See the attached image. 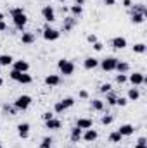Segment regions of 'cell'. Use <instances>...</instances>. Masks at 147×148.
<instances>
[{
	"label": "cell",
	"mask_w": 147,
	"mask_h": 148,
	"mask_svg": "<svg viewBox=\"0 0 147 148\" xmlns=\"http://www.w3.org/2000/svg\"><path fill=\"white\" fill-rule=\"evenodd\" d=\"M9 12H10V16H12V23H14L16 29L24 31V26L28 24V16H26V12L23 10V7H12Z\"/></svg>",
	"instance_id": "cell-1"
},
{
	"label": "cell",
	"mask_w": 147,
	"mask_h": 148,
	"mask_svg": "<svg viewBox=\"0 0 147 148\" xmlns=\"http://www.w3.org/2000/svg\"><path fill=\"white\" fill-rule=\"evenodd\" d=\"M31 102H33V98L30 97V95H19L16 100H14V107L17 109V112H24L30 109V105H31Z\"/></svg>",
	"instance_id": "cell-2"
},
{
	"label": "cell",
	"mask_w": 147,
	"mask_h": 148,
	"mask_svg": "<svg viewBox=\"0 0 147 148\" xmlns=\"http://www.w3.org/2000/svg\"><path fill=\"white\" fill-rule=\"evenodd\" d=\"M9 77L16 83H21V84H31L33 83V77L28 73H17V71H10L9 73Z\"/></svg>",
	"instance_id": "cell-3"
},
{
	"label": "cell",
	"mask_w": 147,
	"mask_h": 148,
	"mask_svg": "<svg viewBox=\"0 0 147 148\" xmlns=\"http://www.w3.org/2000/svg\"><path fill=\"white\" fill-rule=\"evenodd\" d=\"M57 69H59V73L64 74V76H73L74 74V64L71 60H68V59H61V60L57 62Z\"/></svg>",
	"instance_id": "cell-4"
},
{
	"label": "cell",
	"mask_w": 147,
	"mask_h": 148,
	"mask_svg": "<svg viewBox=\"0 0 147 148\" xmlns=\"http://www.w3.org/2000/svg\"><path fill=\"white\" fill-rule=\"evenodd\" d=\"M118 60H119V59H116V57H106V59L99 60V66H101V69H102L104 73H111V71L116 69Z\"/></svg>",
	"instance_id": "cell-5"
},
{
	"label": "cell",
	"mask_w": 147,
	"mask_h": 148,
	"mask_svg": "<svg viewBox=\"0 0 147 148\" xmlns=\"http://www.w3.org/2000/svg\"><path fill=\"white\" fill-rule=\"evenodd\" d=\"M42 36H43L45 41H57V40L61 38V31H57V29H54V28L47 26V28H43Z\"/></svg>",
	"instance_id": "cell-6"
},
{
	"label": "cell",
	"mask_w": 147,
	"mask_h": 148,
	"mask_svg": "<svg viewBox=\"0 0 147 148\" xmlns=\"http://www.w3.org/2000/svg\"><path fill=\"white\" fill-rule=\"evenodd\" d=\"M42 17L45 19V23H54L55 21V10L52 5H43L42 7Z\"/></svg>",
	"instance_id": "cell-7"
},
{
	"label": "cell",
	"mask_w": 147,
	"mask_h": 148,
	"mask_svg": "<svg viewBox=\"0 0 147 148\" xmlns=\"http://www.w3.org/2000/svg\"><path fill=\"white\" fill-rule=\"evenodd\" d=\"M128 81L132 83V86H142L147 83V77L142 73H133V74H128Z\"/></svg>",
	"instance_id": "cell-8"
},
{
	"label": "cell",
	"mask_w": 147,
	"mask_h": 148,
	"mask_svg": "<svg viewBox=\"0 0 147 148\" xmlns=\"http://www.w3.org/2000/svg\"><path fill=\"white\" fill-rule=\"evenodd\" d=\"M12 71H17V73H28V71H30V64H28V60H23V59L14 60V62H12Z\"/></svg>",
	"instance_id": "cell-9"
},
{
	"label": "cell",
	"mask_w": 147,
	"mask_h": 148,
	"mask_svg": "<svg viewBox=\"0 0 147 148\" xmlns=\"http://www.w3.org/2000/svg\"><path fill=\"white\" fill-rule=\"evenodd\" d=\"M30 129H31V126H30L28 122L17 124V136H19L21 140H28V138H30Z\"/></svg>",
	"instance_id": "cell-10"
},
{
	"label": "cell",
	"mask_w": 147,
	"mask_h": 148,
	"mask_svg": "<svg viewBox=\"0 0 147 148\" xmlns=\"http://www.w3.org/2000/svg\"><path fill=\"white\" fill-rule=\"evenodd\" d=\"M97 138H99V133H97V129H94V127L85 129V133L81 134V140H83V141H87V143H94Z\"/></svg>",
	"instance_id": "cell-11"
},
{
	"label": "cell",
	"mask_w": 147,
	"mask_h": 148,
	"mask_svg": "<svg viewBox=\"0 0 147 148\" xmlns=\"http://www.w3.org/2000/svg\"><path fill=\"white\" fill-rule=\"evenodd\" d=\"M76 24H78V19H76V17H73V16H66L64 21H62V31H64V33H69Z\"/></svg>",
	"instance_id": "cell-12"
},
{
	"label": "cell",
	"mask_w": 147,
	"mask_h": 148,
	"mask_svg": "<svg viewBox=\"0 0 147 148\" xmlns=\"http://www.w3.org/2000/svg\"><path fill=\"white\" fill-rule=\"evenodd\" d=\"M76 127H80L81 131L90 129V127H94V121L90 117H80V119H76Z\"/></svg>",
	"instance_id": "cell-13"
},
{
	"label": "cell",
	"mask_w": 147,
	"mask_h": 148,
	"mask_svg": "<svg viewBox=\"0 0 147 148\" xmlns=\"http://www.w3.org/2000/svg\"><path fill=\"white\" fill-rule=\"evenodd\" d=\"M111 45H112L114 50H123V48H126L128 41H126V38H123V36H114L111 40Z\"/></svg>",
	"instance_id": "cell-14"
},
{
	"label": "cell",
	"mask_w": 147,
	"mask_h": 148,
	"mask_svg": "<svg viewBox=\"0 0 147 148\" xmlns=\"http://www.w3.org/2000/svg\"><path fill=\"white\" fill-rule=\"evenodd\" d=\"M43 83H45L47 86H50V88L59 86V84H61V76H59V74H49V76H45Z\"/></svg>",
	"instance_id": "cell-15"
},
{
	"label": "cell",
	"mask_w": 147,
	"mask_h": 148,
	"mask_svg": "<svg viewBox=\"0 0 147 148\" xmlns=\"http://www.w3.org/2000/svg\"><path fill=\"white\" fill-rule=\"evenodd\" d=\"M35 41H37V35L33 31H23V35H21V43L23 45H33Z\"/></svg>",
	"instance_id": "cell-16"
},
{
	"label": "cell",
	"mask_w": 147,
	"mask_h": 148,
	"mask_svg": "<svg viewBox=\"0 0 147 148\" xmlns=\"http://www.w3.org/2000/svg\"><path fill=\"white\" fill-rule=\"evenodd\" d=\"M45 127H47V129H50V131H59V129L62 127V121H59V119L52 117L50 121H45Z\"/></svg>",
	"instance_id": "cell-17"
},
{
	"label": "cell",
	"mask_w": 147,
	"mask_h": 148,
	"mask_svg": "<svg viewBox=\"0 0 147 148\" xmlns=\"http://www.w3.org/2000/svg\"><path fill=\"white\" fill-rule=\"evenodd\" d=\"M118 133L125 138V136H132L133 133H135V127H133V124H121L119 127H118Z\"/></svg>",
	"instance_id": "cell-18"
},
{
	"label": "cell",
	"mask_w": 147,
	"mask_h": 148,
	"mask_svg": "<svg viewBox=\"0 0 147 148\" xmlns=\"http://www.w3.org/2000/svg\"><path fill=\"white\" fill-rule=\"evenodd\" d=\"M95 67H99V60H97L95 57H87V59L83 60V69L92 71V69H95Z\"/></svg>",
	"instance_id": "cell-19"
},
{
	"label": "cell",
	"mask_w": 147,
	"mask_h": 148,
	"mask_svg": "<svg viewBox=\"0 0 147 148\" xmlns=\"http://www.w3.org/2000/svg\"><path fill=\"white\" fill-rule=\"evenodd\" d=\"M81 134H83V131L80 129V127H71V133H69V140H71V143H78V141H81Z\"/></svg>",
	"instance_id": "cell-20"
},
{
	"label": "cell",
	"mask_w": 147,
	"mask_h": 148,
	"mask_svg": "<svg viewBox=\"0 0 147 148\" xmlns=\"http://www.w3.org/2000/svg\"><path fill=\"white\" fill-rule=\"evenodd\" d=\"M118 74H128L130 73V64L128 62H125V60H118V64H116V69H114Z\"/></svg>",
	"instance_id": "cell-21"
},
{
	"label": "cell",
	"mask_w": 147,
	"mask_h": 148,
	"mask_svg": "<svg viewBox=\"0 0 147 148\" xmlns=\"http://www.w3.org/2000/svg\"><path fill=\"white\" fill-rule=\"evenodd\" d=\"M126 98H128V102H137V100L140 98V91H139V88H137V86L130 88L128 93H126Z\"/></svg>",
	"instance_id": "cell-22"
},
{
	"label": "cell",
	"mask_w": 147,
	"mask_h": 148,
	"mask_svg": "<svg viewBox=\"0 0 147 148\" xmlns=\"http://www.w3.org/2000/svg\"><path fill=\"white\" fill-rule=\"evenodd\" d=\"M133 12L142 14V16L147 17V5H144V3H135V5H132V7H130V14H133Z\"/></svg>",
	"instance_id": "cell-23"
},
{
	"label": "cell",
	"mask_w": 147,
	"mask_h": 148,
	"mask_svg": "<svg viewBox=\"0 0 147 148\" xmlns=\"http://www.w3.org/2000/svg\"><path fill=\"white\" fill-rule=\"evenodd\" d=\"M12 62H14L12 55H9V53L0 55V67H9V66H12Z\"/></svg>",
	"instance_id": "cell-24"
},
{
	"label": "cell",
	"mask_w": 147,
	"mask_h": 148,
	"mask_svg": "<svg viewBox=\"0 0 147 148\" xmlns=\"http://www.w3.org/2000/svg\"><path fill=\"white\" fill-rule=\"evenodd\" d=\"M90 105H92V109L95 112H102L106 109V103H104L102 100H99V98H94V100L90 102Z\"/></svg>",
	"instance_id": "cell-25"
},
{
	"label": "cell",
	"mask_w": 147,
	"mask_h": 148,
	"mask_svg": "<svg viewBox=\"0 0 147 148\" xmlns=\"http://www.w3.org/2000/svg\"><path fill=\"white\" fill-rule=\"evenodd\" d=\"M107 140H109V143H112V145H118V143H121L123 136H121V134H119L118 131H112V133H109Z\"/></svg>",
	"instance_id": "cell-26"
},
{
	"label": "cell",
	"mask_w": 147,
	"mask_h": 148,
	"mask_svg": "<svg viewBox=\"0 0 147 148\" xmlns=\"http://www.w3.org/2000/svg\"><path fill=\"white\" fill-rule=\"evenodd\" d=\"M116 98H118V93L116 91H107L106 93V102H107V105H111V107H114L116 105Z\"/></svg>",
	"instance_id": "cell-27"
},
{
	"label": "cell",
	"mask_w": 147,
	"mask_h": 148,
	"mask_svg": "<svg viewBox=\"0 0 147 148\" xmlns=\"http://www.w3.org/2000/svg\"><path fill=\"white\" fill-rule=\"evenodd\" d=\"M130 21H132V24H142V23L146 21V16L133 12V14H130Z\"/></svg>",
	"instance_id": "cell-28"
},
{
	"label": "cell",
	"mask_w": 147,
	"mask_h": 148,
	"mask_svg": "<svg viewBox=\"0 0 147 148\" xmlns=\"http://www.w3.org/2000/svg\"><path fill=\"white\" fill-rule=\"evenodd\" d=\"M69 12H71V16H73V17L78 19V17L83 14V7H81V5H71V7H69Z\"/></svg>",
	"instance_id": "cell-29"
},
{
	"label": "cell",
	"mask_w": 147,
	"mask_h": 148,
	"mask_svg": "<svg viewBox=\"0 0 147 148\" xmlns=\"http://www.w3.org/2000/svg\"><path fill=\"white\" fill-rule=\"evenodd\" d=\"M2 110H3V114H9V115H16L17 114V109L14 105H9V103H3L2 105Z\"/></svg>",
	"instance_id": "cell-30"
},
{
	"label": "cell",
	"mask_w": 147,
	"mask_h": 148,
	"mask_svg": "<svg viewBox=\"0 0 147 148\" xmlns=\"http://www.w3.org/2000/svg\"><path fill=\"white\" fill-rule=\"evenodd\" d=\"M146 52H147L146 43H135L133 45V53H146Z\"/></svg>",
	"instance_id": "cell-31"
},
{
	"label": "cell",
	"mask_w": 147,
	"mask_h": 148,
	"mask_svg": "<svg viewBox=\"0 0 147 148\" xmlns=\"http://www.w3.org/2000/svg\"><path fill=\"white\" fill-rule=\"evenodd\" d=\"M61 103H62V105H64V109L68 110V109H71V107L74 105V98H73V97H66V98H62V100H61Z\"/></svg>",
	"instance_id": "cell-32"
},
{
	"label": "cell",
	"mask_w": 147,
	"mask_h": 148,
	"mask_svg": "<svg viewBox=\"0 0 147 148\" xmlns=\"http://www.w3.org/2000/svg\"><path fill=\"white\" fill-rule=\"evenodd\" d=\"M101 122L104 124V126H109L114 122V115H111V114H106V115H102L101 117Z\"/></svg>",
	"instance_id": "cell-33"
},
{
	"label": "cell",
	"mask_w": 147,
	"mask_h": 148,
	"mask_svg": "<svg viewBox=\"0 0 147 148\" xmlns=\"http://www.w3.org/2000/svg\"><path fill=\"white\" fill-rule=\"evenodd\" d=\"M52 143H54V140H52L50 136H45V138L42 140V143H40V148H50Z\"/></svg>",
	"instance_id": "cell-34"
},
{
	"label": "cell",
	"mask_w": 147,
	"mask_h": 148,
	"mask_svg": "<svg viewBox=\"0 0 147 148\" xmlns=\"http://www.w3.org/2000/svg\"><path fill=\"white\" fill-rule=\"evenodd\" d=\"M116 105H118V107H126V105H128V98L118 95V98H116Z\"/></svg>",
	"instance_id": "cell-35"
},
{
	"label": "cell",
	"mask_w": 147,
	"mask_h": 148,
	"mask_svg": "<svg viewBox=\"0 0 147 148\" xmlns=\"http://www.w3.org/2000/svg\"><path fill=\"white\" fill-rule=\"evenodd\" d=\"M128 81V74H116V83L118 84H125Z\"/></svg>",
	"instance_id": "cell-36"
},
{
	"label": "cell",
	"mask_w": 147,
	"mask_h": 148,
	"mask_svg": "<svg viewBox=\"0 0 147 148\" xmlns=\"http://www.w3.org/2000/svg\"><path fill=\"white\" fill-rule=\"evenodd\" d=\"M111 90H112L111 83H104V84H101V86H99V91H101V93H104V95H106L107 91H111Z\"/></svg>",
	"instance_id": "cell-37"
},
{
	"label": "cell",
	"mask_w": 147,
	"mask_h": 148,
	"mask_svg": "<svg viewBox=\"0 0 147 148\" xmlns=\"http://www.w3.org/2000/svg\"><path fill=\"white\" fill-rule=\"evenodd\" d=\"M64 110H66L64 105H62L61 102H55V105H54V114H62Z\"/></svg>",
	"instance_id": "cell-38"
},
{
	"label": "cell",
	"mask_w": 147,
	"mask_h": 148,
	"mask_svg": "<svg viewBox=\"0 0 147 148\" xmlns=\"http://www.w3.org/2000/svg\"><path fill=\"white\" fill-rule=\"evenodd\" d=\"M52 117H54V112H50V110H47V112H43V114H42V119H43V122H45V121H50Z\"/></svg>",
	"instance_id": "cell-39"
},
{
	"label": "cell",
	"mask_w": 147,
	"mask_h": 148,
	"mask_svg": "<svg viewBox=\"0 0 147 148\" xmlns=\"http://www.w3.org/2000/svg\"><path fill=\"white\" fill-rule=\"evenodd\" d=\"M78 97H80L81 100H88V97H90V95H88V91H87V90H80V91H78Z\"/></svg>",
	"instance_id": "cell-40"
},
{
	"label": "cell",
	"mask_w": 147,
	"mask_h": 148,
	"mask_svg": "<svg viewBox=\"0 0 147 148\" xmlns=\"http://www.w3.org/2000/svg\"><path fill=\"white\" fill-rule=\"evenodd\" d=\"M92 48H94V50H95V52H101V50H102V48H104V45H102V43H101V41H95V43H94V45H92Z\"/></svg>",
	"instance_id": "cell-41"
},
{
	"label": "cell",
	"mask_w": 147,
	"mask_h": 148,
	"mask_svg": "<svg viewBox=\"0 0 147 148\" xmlns=\"http://www.w3.org/2000/svg\"><path fill=\"white\" fill-rule=\"evenodd\" d=\"M87 41H88L90 45H94V43H95V41H99V40H97L95 35H88V36H87Z\"/></svg>",
	"instance_id": "cell-42"
},
{
	"label": "cell",
	"mask_w": 147,
	"mask_h": 148,
	"mask_svg": "<svg viewBox=\"0 0 147 148\" xmlns=\"http://www.w3.org/2000/svg\"><path fill=\"white\" fill-rule=\"evenodd\" d=\"M7 29H9L7 23H5V21H0V33H3V31H7Z\"/></svg>",
	"instance_id": "cell-43"
},
{
	"label": "cell",
	"mask_w": 147,
	"mask_h": 148,
	"mask_svg": "<svg viewBox=\"0 0 147 148\" xmlns=\"http://www.w3.org/2000/svg\"><path fill=\"white\" fill-rule=\"evenodd\" d=\"M137 143H139V145H147V138H146V136H140Z\"/></svg>",
	"instance_id": "cell-44"
},
{
	"label": "cell",
	"mask_w": 147,
	"mask_h": 148,
	"mask_svg": "<svg viewBox=\"0 0 147 148\" xmlns=\"http://www.w3.org/2000/svg\"><path fill=\"white\" fill-rule=\"evenodd\" d=\"M104 3L107 7H112V5H116V0H104Z\"/></svg>",
	"instance_id": "cell-45"
},
{
	"label": "cell",
	"mask_w": 147,
	"mask_h": 148,
	"mask_svg": "<svg viewBox=\"0 0 147 148\" xmlns=\"http://www.w3.org/2000/svg\"><path fill=\"white\" fill-rule=\"evenodd\" d=\"M123 7L130 9V7H132V0H123Z\"/></svg>",
	"instance_id": "cell-46"
},
{
	"label": "cell",
	"mask_w": 147,
	"mask_h": 148,
	"mask_svg": "<svg viewBox=\"0 0 147 148\" xmlns=\"http://www.w3.org/2000/svg\"><path fill=\"white\" fill-rule=\"evenodd\" d=\"M61 12H62V14H68V12H69V9H68V7H64V5H62V7H61Z\"/></svg>",
	"instance_id": "cell-47"
},
{
	"label": "cell",
	"mask_w": 147,
	"mask_h": 148,
	"mask_svg": "<svg viewBox=\"0 0 147 148\" xmlns=\"http://www.w3.org/2000/svg\"><path fill=\"white\" fill-rule=\"evenodd\" d=\"M83 3H85V0H74V5H81L83 7Z\"/></svg>",
	"instance_id": "cell-48"
},
{
	"label": "cell",
	"mask_w": 147,
	"mask_h": 148,
	"mask_svg": "<svg viewBox=\"0 0 147 148\" xmlns=\"http://www.w3.org/2000/svg\"><path fill=\"white\" fill-rule=\"evenodd\" d=\"M133 148H147V145H139V143H137Z\"/></svg>",
	"instance_id": "cell-49"
},
{
	"label": "cell",
	"mask_w": 147,
	"mask_h": 148,
	"mask_svg": "<svg viewBox=\"0 0 147 148\" xmlns=\"http://www.w3.org/2000/svg\"><path fill=\"white\" fill-rule=\"evenodd\" d=\"M3 19H5V14H3V12H0V21H3Z\"/></svg>",
	"instance_id": "cell-50"
},
{
	"label": "cell",
	"mask_w": 147,
	"mask_h": 148,
	"mask_svg": "<svg viewBox=\"0 0 147 148\" xmlns=\"http://www.w3.org/2000/svg\"><path fill=\"white\" fill-rule=\"evenodd\" d=\"M2 86H3V77L0 76V88H2Z\"/></svg>",
	"instance_id": "cell-51"
},
{
	"label": "cell",
	"mask_w": 147,
	"mask_h": 148,
	"mask_svg": "<svg viewBox=\"0 0 147 148\" xmlns=\"http://www.w3.org/2000/svg\"><path fill=\"white\" fill-rule=\"evenodd\" d=\"M57 2H61V3H64V2H68V0H57Z\"/></svg>",
	"instance_id": "cell-52"
},
{
	"label": "cell",
	"mask_w": 147,
	"mask_h": 148,
	"mask_svg": "<svg viewBox=\"0 0 147 148\" xmlns=\"http://www.w3.org/2000/svg\"><path fill=\"white\" fill-rule=\"evenodd\" d=\"M116 148H125V147H116Z\"/></svg>",
	"instance_id": "cell-53"
},
{
	"label": "cell",
	"mask_w": 147,
	"mask_h": 148,
	"mask_svg": "<svg viewBox=\"0 0 147 148\" xmlns=\"http://www.w3.org/2000/svg\"><path fill=\"white\" fill-rule=\"evenodd\" d=\"M0 148H2V143H0Z\"/></svg>",
	"instance_id": "cell-54"
}]
</instances>
